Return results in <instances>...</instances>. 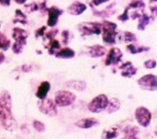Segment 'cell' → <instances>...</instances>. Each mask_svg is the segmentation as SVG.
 <instances>
[{
	"label": "cell",
	"mask_w": 157,
	"mask_h": 139,
	"mask_svg": "<svg viewBox=\"0 0 157 139\" xmlns=\"http://www.w3.org/2000/svg\"><path fill=\"white\" fill-rule=\"evenodd\" d=\"M121 101L118 98H113L111 101H109V104H108V113L109 114H113L115 112H117L118 110H120L121 108Z\"/></svg>",
	"instance_id": "obj_18"
},
{
	"label": "cell",
	"mask_w": 157,
	"mask_h": 139,
	"mask_svg": "<svg viewBox=\"0 0 157 139\" xmlns=\"http://www.w3.org/2000/svg\"><path fill=\"white\" fill-rule=\"evenodd\" d=\"M127 49L132 53V54H136V53H140V52H143V51H146L149 49V48H144V47H138V46H135V45H129L127 47Z\"/></svg>",
	"instance_id": "obj_23"
},
{
	"label": "cell",
	"mask_w": 157,
	"mask_h": 139,
	"mask_svg": "<svg viewBox=\"0 0 157 139\" xmlns=\"http://www.w3.org/2000/svg\"><path fill=\"white\" fill-rule=\"evenodd\" d=\"M109 101V100L106 94H99L89 102L87 108L91 113H96V114L101 113L107 109Z\"/></svg>",
	"instance_id": "obj_2"
},
{
	"label": "cell",
	"mask_w": 157,
	"mask_h": 139,
	"mask_svg": "<svg viewBox=\"0 0 157 139\" xmlns=\"http://www.w3.org/2000/svg\"><path fill=\"white\" fill-rule=\"evenodd\" d=\"M24 45H26V40H16V42L14 43L13 47H12V50L14 53L18 54L22 51Z\"/></svg>",
	"instance_id": "obj_22"
},
{
	"label": "cell",
	"mask_w": 157,
	"mask_h": 139,
	"mask_svg": "<svg viewBox=\"0 0 157 139\" xmlns=\"http://www.w3.org/2000/svg\"><path fill=\"white\" fill-rule=\"evenodd\" d=\"M76 97L75 95L68 91H58L55 93V98H54V104L56 106L60 107H66L71 104H73L75 101Z\"/></svg>",
	"instance_id": "obj_3"
},
{
	"label": "cell",
	"mask_w": 157,
	"mask_h": 139,
	"mask_svg": "<svg viewBox=\"0 0 157 139\" xmlns=\"http://www.w3.org/2000/svg\"><path fill=\"white\" fill-rule=\"evenodd\" d=\"M16 19H14V23L16 22H19V23H22V24H25L26 23V16L21 12V10L17 9L16 10Z\"/></svg>",
	"instance_id": "obj_26"
},
{
	"label": "cell",
	"mask_w": 157,
	"mask_h": 139,
	"mask_svg": "<svg viewBox=\"0 0 157 139\" xmlns=\"http://www.w3.org/2000/svg\"><path fill=\"white\" fill-rule=\"evenodd\" d=\"M0 123L7 131L17 127V122L12 114L11 95L6 91L0 93Z\"/></svg>",
	"instance_id": "obj_1"
},
{
	"label": "cell",
	"mask_w": 157,
	"mask_h": 139,
	"mask_svg": "<svg viewBox=\"0 0 157 139\" xmlns=\"http://www.w3.org/2000/svg\"><path fill=\"white\" fill-rule=\"evenodd\" d=\"M125 40L126 41H135L136 40V37L132 33V32H126L125 33Z\"/></svg>",
	"instance_id": "obj_32"
},
{
	"label": "cell",
	"mask_w": 157,
	"mask_h": 139,
	"mask_svg": "<svg viewBox=\"0 0 157 139\" xmlns=\"http://www.w3.org/2000/svg\"><path fill=\"white\" fill-rule=\"evenodd\" d=\"M4 60H5V55L2 52H0V64L4 62Z\"/></svg>",
	"instance_id": "obj_39"
},
{
	"label": "cell",
	"mask_w": 157,
	"mask_h": 139,
	"mask_svg": "<svg viewBox=\"0 0 157 139\" xmlns=\"http://www.w3.org/2000/svg\"><path fill=\"white\" fill-rule=\"evenodd\" d=\"M54 55H55V57L60 58V59H71L75 55V52L72 49L64 48V49L57 51Z\"/></svg>",
	"instance_id": "obj_16"
},
{
	"label": "cell",
	"mask_w": 157,
	"mask_h": 139,
	"mask_svg": "<svg viewBox=\"0 0 157 139\" xmlns=\"http://www.w3.org/2000/svg\"><path fill=\"white\" fill-rule=\"evenodd\" d=\"M99 122L97 118L94 117H88V118H84L80 119L75 123V126L81 129H89L97 125H98Z\"/></svg>",
	"instance_id": "obj_11"
},
{
	"label": "cell",
	"mask_w": 157,
	"mask_h": 139,
	"mask_svg": "<svg viewBox=\"0 0 157 139\" xmlns=\"http://www.w3.org/2000/svg\"><path fill=\"white\" fill-rule=\"evenodd\" d=\"M25 8L27 9L28 12H33V11L37 10V9L39 8V6H38L37 4L31 3V4H29V5H25Z\"/></svg>",
	"instance_id": "obj_29"
},
{
	"label": "cell",
	"mask_w": 157,
	"mask_h": 139,
	"mask_svg": "<svg viewBox=\"0 0 157 139\" xmlns=\"http://www.w3.org/2000/svg\"><path fill=\"white\" fill-rule=\"evenodd\" d=\"M15 1L18 4H24L26 2V0H15Z\"/></svg>",
	"instance_id": "obj_40"
},
{
	"label": "cell",
	"mask_w": 157,
	"mask_h": 139,
	"mask_svg": "<svg viewBox=\"0 0 157 139\" xmlns=\"http://www.w3.org/2000/svg\"><path fill=\"white\" fill-rule=\"evenodd\" d=\"M9 47V40L6 38V37L2 34H0V49H4L5 50L7 49Z\"/></svg>",
	"instance_id": "obj_28"
},
{
	"label": "cell",
	"mask_w": 157,
	"mask_h": 139,
	"mask_svg": "<svg viewBox=\"0 0 157 139\" xmlns=\"http://www.w3.org/2000/svg\"><path fill=\"white\" fill-rule=\"evenodd\" d=\"M141 18H140V22H139V27H138V28L140 29V30H143V29H144L145 28V26L149 23V21H150V17L147 16V15H143V16H140Z\"/></svg>",
	"instance_id": "obj_25"
},
{
	"label": "cell",
	"mask_w": 157,
	"mask_h": 139,
	"mask_svg": "<svg viewBox=\"0 0 157 139\" xmlns=\"http://www.w3.org/2000/svg\"><path fill=\"white\" fill-rule=\"evenodd\" d=\"M66 86L73 88L76 91L82 92L86 88V82H83V81H70L66 82Z\"/></svg>",
	"instance_id": "obj_17"
},
{
	"label": "cell",
	"mask_w": 157,
	"mask_h": 139,
	"mask_svg": "<svg viewBox=\"0 0 157 139\" xmlns=\"http://www.w3.org/2000/svg\"><path fill=\"white\" fill-rule=\"evenodd\" d=\"M155 66H156L155 60H146L144 62V67L147 68V69H154V68H155Z\"/></svg>",
	"instance_id": "obj_30"
},
{
	"label": "cell",
	"mask_w": 157,
	"mask_h": 139,
	"mask_svg": "<svg viewBox=\"0 0 157 139\" xmlns=\"http://www.w3.org/2000/svg\"><path fill=\"white\" fill-rule=\"evenodd\" d=\"M102 29V24L98 23H83L79 25V30L83 35L100 34Z\"/></svg>",
	"instance_id": "obj_8"
},
{
	"label": "cell",
	"mask_w": 157,
	"mask_h": 139,
	"mask_svg": "<svg viewBox=\"0 0 157 139\" xmlns=\"http://www.w3.org/2000/svg\"><path fill=\"white\" fill-rule=\"evenodd\" d=\"M56 32H57V30L55 29V30H51L50 32L46 33V34H45V36H46L47 39H50V40H52V39L54 38V36L56 35Z\"/></svg>",
	"instance_id": "obj_33"
},
{
	"label": "cell",
	"mask_w": 157,
	"mask_h": 139,
	"mask_svg": "<svg viewBox=\"0 0 157 139\" xmlns=\"http://www.w3.org/2000/svg\"><path fill=\"white\" fill-rule=\"evenodd\" d=\"M45 29H46V27H40V29H38V30L36 31V37L38 38V37L43 36V35L45 34V33H44Z\"/></svg>",
	"instance_id": "obj_34"
},
{
	"label": "cell",
	"mask_w": 157,
	"mask_h": 139,
	"mask_svg": "<svg viewBox=\"0 0 157 139\" xmlns=\"http://www.w3.org/2000/svg\"><path fill=\"white\" fill-rule=\"evenodd\" d=\"M89 54L93 58L102 57L106 54V49L100 45H94L89 48Z\"/></svg>",
	"instance_id": "obj_15"
},
{
	"label": "cell",
	"mask_w": 157,
	"mask_h": 139,
	"mask_svg": "<svg viewBox=\"0 0 157 139\" xmlns=\"http://www.w3.org/2000/svg\"><path fill=\"white\" fill-rule=\"evenodd\" d=\"M86 9V5L81 2H75L68 7V12L72 15H80Z\"/></svg>",
	"instance_id": "obj_14"
},
{
	"label": "cell",
	"mask_w": 157,
	"mask_h": 139,
	"mask_svg": "<svg viewBox=\"0 0 157 139\" xmlns=\"http://www.w3.org/2000/svg\"><path fill=\"white\" fill-rule=\"evenodd\" d=\"M32 126H33V128L37 131V132H40V133H42L45 131V126L43 123L38 121V120H35L33 121L32 123Z\"/></svg>",
	"instance_id": "obj_27"
},
{
	"label": "cell",
	"mask_w": 157,
	"mask_h": 139,
	"mask_svg": "<svg viewBox=\"0 0 157 139\" xmlns=\"http://www.w3.org/2000/svg\"><path fill=\"white\" fill-rule=\"evenodd\" d=\"M0 4L3 5H9L10 0H0Z\"/></svg>",
	"instance_id": "obj_38"
},
{
	"label": "cell",
	"mask_w": 157,
	"mask_h": 139,
	"mask_svg": "<svg viewBox=\"0 0 157 139\" xmlns=\"http://www.w3.org/2000/svg\"><path fill=\"white\" fill-rule=\"evenodd\" d=\"M138 128L137 127H127L125 129V136L121 139H139L137 137Z\"/></svg>",
	"instance_id": "obj_20"
},
{
	"label": "cell",
	"mask_w": 157,
	"mask_h": 139,
	"mask_svg": "<svg viewBox=\"0 0 157 139\" xmlns=\"http://www.w3.org/2000/svg\"><path fill=\"white\" fill-rule=\"evenodd\" d=\"M60 48H61V46H60L59 41L58 40H55V39L52 40V43H51V47L49 49V54L54 55L57 52V50H60Z\"/></svg>",
	"instance_id": "obj_24"
},
{
	"label": "cell",
	"mask_w": 157,
	"mask_h": 139,
	"mask_svg": "<svg viewBox=\"0 0 157 139\" xmlns=\"http://www.w3.org/2000/svg\"><path fill=\"white\" fill-rule=\"evenodd\" d=\"M51 89V84L49 82H42L40 85L39 86L37 92H36V97L40 100H43L46 98L49 91Z\"/></svg>",
	"instance_id": "obj_13"
},
{
	"label": "cell",
	"mask_w": 157,
	"mask_h": 139,
	"mask_svg": "<svg viewBox=\"0 0 157 139\" xmlns=\"http://www.w3.org/2000/svg\"><path fill=\"white\" fill-rule=\"evenodd\" d=\"M38 108L43 115L54 117L58 114L57 106L52 99H43L38 102Z\"/></svg>",
	"instance_id": "obj_4"
},
{
	"label": "cell",
	"mask_w": 157,
	"mask_h": 139,
	"mask_svg": "<svg viewBox=\"0 0 157 139\" xmlns=\"http://www.w3.org/2000/svg\"><path fill=\"white\" fill-rule=\"evenodd\" d=\"M109 0H93V4L95 5H98L102 3H105V2H108Z\"/></svg>",
	"instance_id": "obj_37"
},
{
	"label": "cell",
	"mask_w": 157,
	"mask_h": 139,
	"mask_svg": "<svg viewBox=\"0 0 157 139\" xmlns=\"http://www.w3.org/2000/svg\"><path fill=\"white\" fill-rule=\"evenodd\" d=\"M138 84L147 91H156L157 90V78L154 74H147L138 80Z\"/></svg>",
	"instance_id": "obj_7"
},
{
	"label": "cell",
	"mask_w": 157,
	"mask_h": 139,
	"mask_svg": "<svg viewBox=\"0 0 157 139\" xmlns=\"http://www.w3.org/2000/svg\"><path fill=\"white\" fill-rule=\"evenodd\" d=\"M135 118L138 124L143 127H147L151 124L152 114L151 112L144 106H140L135 110L134 113Z\"/></svg>",
	"instance_id": "obj_6"
},
{
	"label": "cell",
	"mask_w": 157,
	"mask_h": 139,
	"mask_svg": "<svg viewBox=\"0 0 157 139\" xmlns=\"http://www.w3.org/2000/svg\"><path fill=\"white\" fill-rule=\"evenodd\" d=\"M121 58H122L121 50L120 49H118V48H113V49H111L109 50V54L107 56L105 64L107 66L118 64L121 60Z\"/></svg>",
	"instance_id": "obj_9"
},
{
	"label": "cell",
	"mask_w": 157,
	"mask_h": 139,
	"mask_svg": "<svg viewBox=\"0 0 157 139\" xmlns=\"http://www.w3.org/2000/svg\"><path fill=\"white\" fill-rule=\"evenodd\" d=\"M13 32V38H15V40H26L28 37V33L19 27H15Z\"/></svg>",
	"instance_id": "obj_19"
},
{
	"label": "cell",
	"mask_w": 157,
	"mask_h": 139,
	"mask_svg": "<svg viewBox=\"0 0 157 139\" xmlns=\"http://www.w3.org/2000/svg\"><path fill=\"white\" fill-rule=\"evenodd\" d=\"M62 35H63V44H67V42H68V38H69V32L68 31H63V33H62Z\"/></svg>",
	"instance_id": "obj_36"
},
{
	"label": "cell",
	"mask_w": 157,
	"mask_h": 139,
	"mask_svg": "<svg viewBox=\"0 0 157 139\" xmlns=\"http://www.w3.org/2000/svg\"><path fill=\"white\" fill-rule=\"evenodd\" d=\"M117 27V25L115 23L109 22V21H104L102 24L103 28V40L104 42L108 44H113L116 41V36L117 33L115 32V29Z\"/></svg>",
	"instance_id": "obj_5"
},
{
	"label": "cell",
	"mask_w": 157,
	"mask_h": 139,
	"mask_svg": "<svg viewBox=\"0 0 157 139\" xmlns=\"http://www.w3.org/2000/svg\"><path fill=\"white\" fill-rule=\"evenodd\" d=\"M128 18H129V16H128V9L126 8V10L124 11V13H123L121 16H119V19L121 20V21H125V20H127Z\"/></svg>",
	"instance_id": "obj_35"
},
{
	"label": "cell",
	"mask_w": 157,
	"mask_h": 139,
	"mask_svg": "<svg viewBox=\"0 0 157 139\" xmlns=\"http://www.w3.org/2000/svg\"><path fill=\"white\" fill-rule=\"evenodd\" d=\"M121 70H122L121 75L123 77H127V78H131L137 73V69L132 66L131 61H128V62L122 64L121 66Z\"/></svg>",
	"instance_id": "obj_12"
},
{
	"label": "cell",
	"mask_w": 157,
	"mask_h": 139,
	"mask_svg": "<svg viewBox=\"0 0 157 139\" xmlns=\"http://www.w3.org/2000/svg\"><path fill=\"white\" fill-rule=\"evenodd\" d=\"M119 136L116 128H111L109 130H105L102 133V139H114Z\"/></svg>",
	"instance_id": "obj_21"
},
{
	"label": "cell",
	"mask_w": 157,
	"mask_h": 139,
	"mask_svg": "<svg viewBox=\"0 0 157 139\" xmlns=\"http://www.w3.org/2000/svg\"><path fill=\"white\" fill-rule=\"evenodd\" d=\"M48 14H49V19H48V26L50 27H54L58 21V17L61 14H63V11L58 9L55 6H52L51 8H48L47 10Z\"/></svg>",
	"instance_id": "obj_10"
},
{
	"label": "cell",
	"mask_w": 157,
	"mask_h": 139,
	"mask_svg": "<svg viewBox=\"0 0 157 139\" xmlns=\"http://www.w3.org/2000/svg\"><path fill=\"white\" fill-rule=\"evenodd\" d=\"M144 2H142V1H133V2H132L131 4H130V5H129V7H135V8H137V7H144Z\"/></svg>",
	"instance_id": "obj_31"
}]
</instances>
